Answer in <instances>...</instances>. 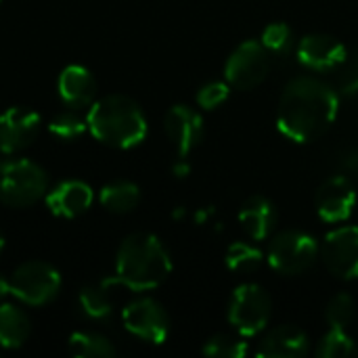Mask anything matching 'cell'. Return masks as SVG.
Instances as JSON below:
<instances>
[{
    "instance_id": "obj_1",
    "label": "cell",
    "mask_w": 358,
    "mask_h": 358,
    "mask_svg": "<svg viewBox=\"0 0 358 358\" xmlns=\"http://www.w3.org/2000/svg\"><path fill=\"white\" fill-rule=\"evenodd\" d=\"M338 90L313 76L294 78L279 101L277 126L296 143H313L323 136L338 117Z\"/></svg>"
},
{
    "instance_id": "obj_2",
    "label": "cell",
    "mask_w": 358,
    "mask_h": 358,
    "mask_svg": "<svg viewBox=\"0 0 358 358\" xmlns=\"http://www.w3.org/2000/svg\"><path fill=\"white\" fill-rule=\"evenodd\" d=\"M170 273L172 260L164 243L151 233H134L117 248L113 277L101 283L107 287L124 285L132 292H149L159 287Z\"/></svg>"
},
{
    "instance_id": "obj_3",
    "label": "cell",
    "mask_w": 358,
    "mask_h": 358,
    "mask_svg": "<svg viewBox=\"0 0 358 358\" xmlns=\"http://www.w3.org/2000/svg\"><path fill=\"white\" fill-rule=\"evenodd\" d=\"M90 134L113 149H130L145 141L149 124L136 101L124 94H107L88 107Z\"/></svg>"
},
{
    "instance_id": "obj_4",
    "label": "cell",
    "mask_w": 358,
    "mask_h": 358,
    "mask_svg": "<svg viewBox=\"0 0 358 358\" xmlns=\"http://www.w3.org/2000/svg\"><path fill=\"white\" fill-rule=\"evenodd\" d=\"M48 174L25 157L0 162V201L10 208H25L46 195Z\"/></svg>"
},
{
    "instance_id": "obj_5",
    "label": "cell",
    "mask_w": 358,
    "mask_h": 358,
    "mask_svg": "<svg viewBox=\"0 0 358 358\" xmlns=\"http://www.w3.org/2000/svg\"><path fill=\"white\" fill-rule=\"evenodd\" d=\"M321 256L319 241L304 231L277 233L266 252V262L285 277H296L308 271Z\"/></svg>"
},
{
    "instance_id": "obj_6",
    "label": "cell",
    "mask_w": 358,
    "mask_h": 358,
    "mask_svg": "<svg viewBox=\"0 0 358 358\" xmlns=\"http://www.w3.org/2000/svg\"><path fill=\"white\" fill-rule=\"evenodd\" d=\"M273 315L268 292L256 283L239 285L229 300V323L243 338H254L266 329Z\"/></svg>"
},
{
    "instance_id": "obj_7",
    "label": "cell",
    "mask_w": 358,
    "mask_h": 358,
    "mask_svg": "<svg viewBox=\"0 0 358 358\" xmlns=\"http://www.w3.org/2000/svg\"><path fill=\"white\" fill-rule=\"evenodd\" d=\"M10 294L29 306H42L57 298L61 289L59 271L42 260H29L21 264L8 279Z\"/></svg>"
},
{
    "instance_id": "obj_8",
    "label": "cell",
    "mask_w": 358,
    "mask_h": 358,
    "mask_svg": "<svg viewBox=\"0 0 358 358\" xmlns=\"http://www.w3.org/2000/svg\"><path fill=\"white\" fill-rule=\"evenodd\" d=\"M268 71L271 52L258 40H245L243 44H239L224 65V78L231 84V88L237 90L256 88L266 80Z\"/></svg>"
},
{
    "instance_id": "obj_9",
    "label": "cell",
    "mask_w": 358,
    "mask_h": 358,
    "mask_svg": "<svg viewBox=\"0 0 358 358\" xmlns=\"http://www.w3.org/2000/svg\"><path fill=\"white\" fill-rule=\"evenodd\" d=\"M325 268L344 281L358 279V227H338L329 231L321 243Z\"/></svg>"
},
{
    "instance_id": "obj_10",
    "label": "cell",
    "mask_w": 358,
    "mask_h": 358,
    "mask_svg": "<svg viewBox=\"0 0 358 358\" xmlns=\"http://www.w3.org/2000/svg\"><path fill=\"white\" fill-rule=\"evenodd\" d=\"M124 327L143 342L164 344L170 336V317L166 308L153 298H138L122 313Z\"/></svg>"
},
{
    "instance_id": "obj_11",
    "label": "cell",
    "mask_w": 358,
    "mask_h": 358,
    "mask_svg": "<svg viewBox=\"0 0 358 358\" xmlns=\"http://www.w3.org/2000/svg\"><path fill=\"white\" fill-rule=\"evenodd\" d=\"M315 208L323 222H346L357 208V191L352 180L346 174H336L327 178L317 191Z\"/></svg>"
},
{
    "instance_id": "obj_12",
    "label": "cell",
    "mask_w": 358,
    "mask_h": 358,
    "mask_svg": "<svg viewBox=\"0 0 358 358\" xmlns=\"http://www.w3.org/2000/svg\"><path fill=\"white\" fill-rule=\"evenodd\" d=\"M164 130L176 149L178 157H187L206 134L203 117L189 105H174L164 117Z\"/></svg>"
},
{
    "instance_id": "obj_13",
    "label": "cell",
    "mask_w": 358,
    "mask_h": 358,
    "mask_svg": "<svg viewBox=\"0 0 358 358\" xmlns=\"http://www.w3.org/2000/svg\"><path fill=\"white\" fill-rule=\"evenodd\" d=\"M42 120L36 111L27 107H8L0 113V151L17 153L29 147L38 132Z\"/></svg>"
},
{
    "instance_id": "obj_14",
    "label": "cell",
    "mask_w": 358,
    "mask_h": 358,
    "mask_svg": "<svg viewBox=\"0 0 358 358\" xmlns=\"http://www.w3.org/2000/svg\"><path fill=\"white\" fill-rule=\"evenodd\" d=\"M298 61L313 71H336L348 57V48L329 34H310L298 42Z\"/></svg>"
},
{
    "instance_id": "obj_15",
    "label": "cell",
    "mask_w": 358,
    "mask_h": 358,
    "mask_svg": "<svg viewBox=\"0 0 358 358\" xmlns=\"http://www.w3.org/2000/svg\"><path fill=\"white\" fill-rule=\"evenodd\" d=\"M310 350V338L296 325H279L271 329L260 346L258 357L262 358H302Z\"/></svg>"
},
{
    "instance_id": "obj_16",
    "label": "cell",
    "mask_w": 358,
    "mask_h": 358,
    "mask_svg": "<svg viewBox=\"0 0 358 358\" xmlns=\"http://www.w3.org/2000/svg\"><path fill=\"white\" fill-rule=\"evenodd\" d=\"M61 101L71 109L90 107L96 99V80L84 65H67L57 80Z\"/></svg>"
},
{
    "instance_id": "obj_17",
    "label": "cell",
    "mask_w": 358,
    "mask_h": 358,
    "mask_svg": "<svg viewBox=\"0 0 358 358\" xmlns=\"http://www.w3.org/2000/svg\"><path fill=\"white\" fill-rule=\"evenodd\" d=\"M94 193L82 180L59 182L50 193H46L48 210L59 218H76L92 206Z\"/></svg>"
},
{
    "instance_id": "obj_18",
    "label": "cell",
    "mask_w": 358,
    "mask_h": 358,
    "mask_svg": "<svg viewBox=\"0 0 358 358\" xmlns=\"http://www.w3.org/2000/svg\"><path fill=\"white\" fill-rule=\"evenodd\" d=\"M277 208L271 199L262 195H254L243 201L239 210V222L245 231V235L252 241H266L273 237L277 227Z\"/></svg>"
},
{
    "instance_id": "obj_19",
    "label": "cell",
    "mask_w": 358,
    "mask_h": 358,
    "mask_svg": "<svg viewBox=\"0 0 358 358\" xmlns=\"http://www.w3.org/2000/svg\"><path fill=\"white\" fill-rule=\"evenodd\" d=\"M31 331L27 315L15 304H0V346L15 350L21 348Z\"/></svg>"
},
{
    "instance_id": "obj_20",
    "label": "cell",
    "mask_w": 358,
    "mask_h": 358,
    "mask_svg": "<svg viewBox=\"0 0 358 358\" xmlns=\"http://www.w3.org/2000/svg\"><path fill=\"white\" fill-rule=\"evenodd\" d=\"M141 201V189L130 180H115L101 189V206L111 214H130Z\"/></svg>"
},
{
    "instance_id": "obj_21",
    "label": "cell",
    "mask_w": 358,
    "mask_h": 358,
    "mask_svg": "<svg viewBox=\"0 0 358 358\" xmlns=\"http://www.w3.org/2000/svg\"><path fill=\"white\" fill-rule=\"evenodd\" d=\"M67 350L69 355L78 358H109L115 355L113 344L94 331H76L69 336L67 342Z\"/></svg>"
},
{
    "instance_id": "obj_22",
    "label": "cell",
    "mask_w": 358,
    "mask_h": 358,
    "mask_svg": "<svg viewBox=\"0 0 358 358\" xmlns=\"http://www.w3.org/2000/svg\"><path fill=\"white\" fill-rule=\"evenodd\" d=\"M109 287L107 285H88L84 289H80V296H78V304H80V310L92 319V321H105L111 317L113 313V300L107 292Z\"/></svg>"
},
{
    "instance_id": "obj_23",
    "label": "cell",
    "mask_w": 358,
    "mask_h": 358,
    "mask_svg": "<svg viewBox=\"0 0 358 358\" xmlns=\"http://www.w3.org/2000/svg\"><path fill=\"white\" fill-rule=\"evenodd\" d=\"M266 260L264 252L248 241H237L227 250L224 262L229 266V271L233 273H254L256 268L262 266V262Z\"/></svg>"
},
{
    "instance_id": "obj_24",
    "label": "cell",
    "mask_w": 358,
    "mask_h": 358,
    "mask_svg": "<svg viewBox=\"0 0 358 358\" xmlns=\"http://www.w3.org/2000/svg\"><path fill=\"white\" fill-rule=\"evenodd\" d=\"M357 355V344L346 329L329 327L317 346V357L321 358H348Z\"/></svg>"
},
{
    "instance_id": "obj_25",
    "label": "cell",
    "mask_w": 358,
    "mask_h": 358,
    "mask_svg": "<svg viewBox=\"0 0 358 358\" xmlns=\"http://www.w3.org/2000/svg\"><path fill=\"white\" fill-rule=\"evenodd\" d=\"M206 357L214 358H243L248 357L250 346L243 340V336H231V334H218L210 338L201 350Z\"/></svg>"
},
{
    "instance_id": "obj_26",
    "label": "cell",
    "mask_w": 358,
    "mask_h": 358,
    "mask_svg": "<svg viewBox=\"0 0 358 358\" xmlns=\"http://www.w3.org/2000/svg\"><path fill=\"white\" fill-rule=\"evenodd\" d=\"M260 42L271 52V57H285L294 48V29L283 21L268 23L262 31Z\"/></svg>"
},
{
    "instance_id": "obj_27",
    "label": "cell",
    "mask_w": 358,
    "mask_h": 358,
    "mask_svg": "<svg viewBox=\"0 0 358 358\" xmlns=\"http://www.w3.org/2000/svg\"><path fill=\"white\" fill-rule=\"evenodd\" d=\"M48 130L52 136H57L61 141H76L78 136H82L88 130V122L82 115H78L76 109L69 107V111H61L50 120Z\"/></svg>"
},
{
    "instance_id": "obj_28",
    "label": "cell",
    "mask_w": 358,
    "mask_h": 358,
    "mask_svg": "<svg viewBox=\"0 0 358 358\" xmlns=\"http://www.w3.org/2000/svg\"><path fill=\"white\" fill-rule=\"evenodd\" d=\"M355 317H357V304L350 294L334 296L325 308V319H327L329 327L348 329V325L355 321Z\"/></svg>"
},
{
    "instance_id": "obj_29",
    "label": "cell",
    "mask_w": 358,
    "mask_h": 358,
    "mask_svg": "<svg viewBox=\"0 0 358 358\" xmlns=\"http://www.w3.org/2000/svg\"><path fill=\"white\" fill-rule=\"evenodd\" d=\"M231 94V84L229 82H220V80H212L208 84H203L197 90V105L203 109H216L220 107Z\"/></svg>"
},
{
    "instance_id": "obj_30",
    "label": "cell",
    "mask_w": 358,
    "mask_h": 358,
    "mask_svg": "<svg viewBox=\"0 0 358 358\" xmlns=\"http://www.w3.org/2000/svg\"><path fill=\"white\" fill-rule=\"evenodd\" d=\"M338 71V86L342 94H358V50L348 52L344 63L336 69Z\"/></svg>"
},
{
    "instance_id": "obj_31",
    "label": "cell",
    "mask_w": 358,
    "mask_h": 358,
    "mask_svg": "<svg viewBox=\"0 0 358 358\" xmlns=\"http://www.w3.org/2000/svg\"><path fill=\"white\" fill-rule=\"evenodd\" d=\"M342 168H344V172H348V174H352V176H358V147L355 149H350V151H346L344 155H342ZM346 174V176H348Z\"/></svg>"
},
{
    "instance_id": "obj_32",
    "label": "cell",
    "mask_w": 358,
    "mask_h": 358,
    "mask_svg": "<svg viewBox=\"0 0 358 358\" xmlns=\"http://www.w3.org/2000/svg\"><path fill=\"white\" fill-rule=\"evenodd\" d=\"M172 174L176 178H187L191 174V164L187 162V157H176V162L172 164Z\"/></svg>"
},
{
    "instance_id": "obj_33",
    "label": "cell",
    "mask_w": 358,
    "mask_h": 358,
    "mask_svg": "<svg viewBox=\"0 0 358 358\" xmlns=\"http://www.w3.org/2000/svg\"><path fill=\"white\" fill-rule=\"evenodd\" d=\"M214 214H216V210L214 208H201V210H197L195 212V222L197 224H208V222H212V218H214Z\"/></svg>"
},
{
    "instance_id": "obj_34",
    "label": "cell",
    "mask_w": 358,
    "mask_h": 358,
    "mask_svg": "<svg viewBox=\"0 0 358 358\" xmlns=\"http://www.w3.org/2000/svg\"><path fill=\"white\" fill-rule=\"evenodd\" d=\"M8 294H10V283L4 277H0V300H4Z\"/></svg>"
},
{
    "instance_id": "obj_35",
    "label": "cell",
    "mask_w": 358,
    "mask_h": 358,
    "mask_svg": "<svg viewBox=\"0 0 358 358\" xmlns=\"http://www.w3.org/2000/svg\"><path fill=\"white\" fill-rule=\"evenodd\" d=\"M172 218H176V220L185 218V208H176V210L172 212Z\"/></svg>"
},
{
    "instance_id": "obj_36",
    "label": "cell",
    "mask_w": 358,
    "mask_h": 358,
    "mask_svg": "<svg viewBox=\"0 0 358 358\" xmlns=\"http://www.w3.org/2000/svg\"><path fill=\"white\" fill-rule=\"evenodd\" d=\"M2 248H4V235L0 233V252H2Z\"/></svg>"
},
{
    "instance_id": "obj_37",
    "label": "cell",
    "mask_w": 358,
    "mask_h": 358,
    "mask_svg": "<svg viewBox=\"0 0 358 358\" xmlns=\"http://www.w3.org/2000/svg\"><path fill=\"white\" fill-rule=\"evenodd\" d=\"M0 2H2V0H0Z\"/></svg>"
}]
</instances>
